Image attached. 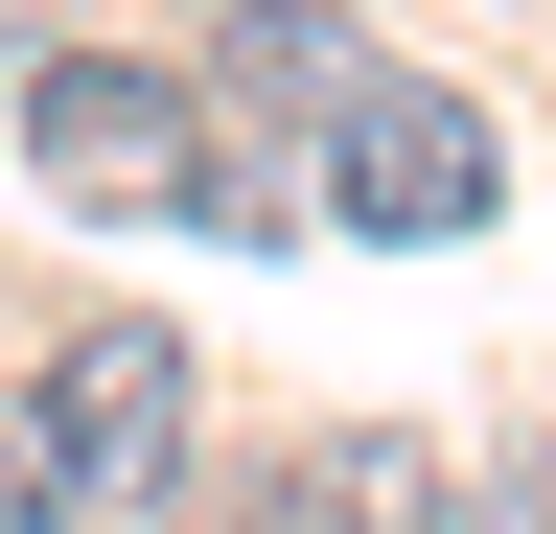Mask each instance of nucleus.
<instances>
[{"label":"nucleus","instance_id":"nucleus-3","mask_svg":"<svg viewBox=\"0 0 556 534\" xmlns=\"http://www.w3.org/2000/svg\"><path fill=\"white\" fill-rule=\"evenodd\" d=\"M24 419H47V464H70V488H186V349H163V325L47 349V395H24Z\"/></svg>","mask_w":556,"mask_h":534},{"label":"nucleus","instance_id":"nucleus-1","mask_svg":"<svg viewBox=\"0 0 556 534\" xmlns=\"http://www.w3.org/2000/svg\"><path fill=\"white\" fill-rule=\"evenodd\" d=\"M24 163L70 210H278V186L186 116V71H116V47H47L24 71Z\"/></svg>","mask_w":556,"mask_h":534},{"label":"nucleus","instance_id":"nucleus-4","mask_svg":"<svg viewBox=\"0 0 556 534\" xmlns=\"http://www.w3.org/2000/svg\"><path fill=\"white\" fill-rule=\"evenodd\" d=\"M232 94H255V116H348V94H371V47H348L325 0H232Z\"/></svg>","mask_w":556,"mask_h":534},{"label":"nucleus","instance_id":"nucleus-7","mask_svg":"<svg viewBox=\"0 0 556 534\" xmlns=\"http://www.w3.org/2000/svg\"><path fill=\"white\" fill-rule=\"evenodd\" d=\"M0 71H24V0H0Z\"/></svg>","mask_w":556,"mask_h":534},{"label":"nucleus","instance_id":"nucleus-6","mask_svg":"<svg viewBox=\"0 0 556 534\" xmlns=\"http://www.w3.org/2000/svg\"><path fill=\"white\" fill-rule=\"evenodd\" d=\"M70 511V464H47V419H0V534H47Z\"/></svg>","mask_w":556,"mask_h":534},{"label":"nucleus","instance_id":"nucleus-5","mask_svg":"<svg viewBox=\"0 0 556 534\" xmlns=\"http://www.w3.org/2000/svg\"><path fill=\"white\" fill-rule=\"evenodd\" d=\"M441 534H556V464H464V511Z\"/></svg>","mask_w":556,"mask_h":534},{"label":"nucleus","instance_id":"nucleus-2","mask_svg":"<svg viewBox=\"0 0 556 534\" xmlns=\"http://www.w3.org/2000/svg\"><path fill=\"white\" fill-rule=\"evenodd\" d=\"M325 186H348V233H486V186H510V140H486L464 94L371 71V94L325 116Z\"/></svg>","mask_w":556,"mask_h":534}]
</instances>
